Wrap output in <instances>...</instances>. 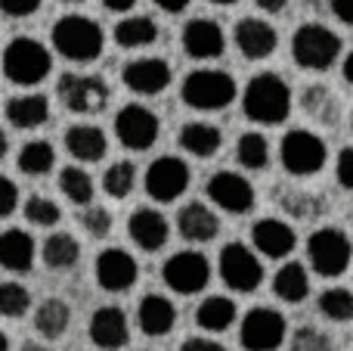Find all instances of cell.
<instances>
[{
	"label": "cell",
	"mask_w": 353,
	"mask_h": 351,
	"mask_svg": "<svg viewBox=\"0 0 353 351\" xmlns=\"http://www.w3.org/2000/svg\"><path fill=\"white\" fill-rule=\"evenodd\" d=\"M242 109L257 124H282L292 112V87L273 72H261L245 84Z\"/></svg>",
	"instance_id": "obj_1"
},
{
	"label": "cell",
	"mask_w": 353,
	"mask_h": 351,
	"mask_svg": "<svg viewBox=\"0 0 353 351\" xmlns=\"http://www.w3.org/2000/svg\"><path fill=\"white\" fill-rule=\"evenodd\" d=\"M236 93H239V87L232 81V75L220 72V68H195L183 81L180 97L189 109L217 112V109H226L236 99Z\"/></svg>",
	"instance_id": "obj_2"
},
{
	"label": "cell",
	"mask_w": 353,
	"mask_h": 351,
	"mask_svg": "<svg viewBox=\"0 0 353 351\" xmlns=\"http://www.w3.org/2000/svg\"><path fill=\"white\" fill-rule=\"evenodd\" d=\"M53 68L50 50L34 37H12L3 50V75L19 87H34Z\"/></svg>",
	"instance_id": "obj_3"
},
{
	"label": "cell",
	"mask_w": 353,
	"mask_h": 351,
	"mask_svg": "<svg viewBox=\"0 0 353 351\" xmlns=\"http://www.w3.org/2000/svg\"><path fill=\"white\" fill-rule=\"evenodd\" d=\"M105 35L87 16H62L53 25V47L72 62H93L103 53Z\"/></svg>",
	"instance_id": "obj_4"
},
{
	"label": "cell",
	"mask_w": 353,
	"mask_h": 351,
	"mask_svg": "<svg viewBox=\"0 0 353 351\" xmlns=\"http://www.w3.org/2000/svg\"><path fill=\"white\" fill-rule=\"evenodd\" d=\"M292 56L301 68H310V72H325L338 62L341 56V37L329 28V25L319 22H307L294 31L292 37Z\"/></svg>",
	"instance_id": "obj_5"
},
{
	"label": "cell",
	"mask_w": 353,
	"mask_h": 351,
	"mask_svg": "<svg viewBox=\"0 0 353 351\" xmlns=\"http://www.w3.org/2000/svg\"><path fill=\"white\" fill-rule=\"evenodd\" d=\"M307 258H310V267L319 274V277H325V280L341 277L353 261L350 236L338 227L313 230L310 240H307Z\"/></svg>",
	"instance_id": "obj_6"
},
{
	"label": "cell",
	"mask_w": 353,
	"mask_h": 351,
	"mask_svg": "<svg viewBox=\"0 0 353 351\" xmlns=\"http://www.w3.org/2000/svg\"><path fill=\"white\" fill-rule=\"evenodd\" d=\"M279 159L288 174H294V178H310V174L323 171L325 159H329V149H325L323 137H316L313 131L294 128L282 137Z\"/></svg>",
	"instance_id": "obj_7"
},
{
	"label": "cell",
	"mask_w": 353,
	"mask_h": 351,
	"mask_svg": "<svg viewBox=\"0 0 353 351\" xmlns=\"http://www.w3.org/2000/svg\"><path fill=\"white\" fill-rule=\"evenodd\" d=\"M56 93H59L62 106L68 112H78V115L103 112L109 103V84L99 75H62Z\"/></svg>",
	"instance_id": "obj_8"
},
{
	"label": "cell",
	"mask_w": 353,
	"mask_h": 351,
	"mask_svg": "<svg viewBox=\"0 0 353 351\" xmlns=\"http://www.w3.org/2000/svg\"><path fill=\"white\" fill-rule=\"evenodd\" d=\"M161 280L180 296H195L211 283V261L201 252H176L161 265Z\"/></svg>",
	"instance_id": "obj_9"
},
{
	"label": "cell",
	"mask_w": 353,
	"mask_h": 351,
	"mask_svg": "<svg viewBox=\"0 0 353 351\" xmlns=\"http://www.w3.org/2000/svg\"><path fill=\"white\" fill-rule=\"evenodd\" d=\"M220 280H223L230 290L236 292H254L263 283V267L261 258L251 252L242 243H230V246L220 252Z\"/></svg>",
	"instance_id": "obj_10"
},
{
	"label": "cell",
	"mask_w": 353,
	"mask_h": 351,
	"mask_svg": "<svg viewBox=\"0 0 353 351\" xmlns=\"http://www.w3.org/2000/svg\"><path fill=\"white\" fill-rule=\"evenodd\" d=\"M285 317L273 308H254L242 317V342L245 351H276L285 342Z\"/></svg>",
	"instance_id": "obj_11"
},
{
	"label": "cell",
	"mask_w": 353,
	"mask_h": 351,
	"mask_svg": "<svg viewBox=\"0 0 353 351\" xmlns=\"http://www.w3.org/2000/svg\"><path fill=\"white\" fill-rule=\"evenodd\" d=\"M115 134L121 146L134 149V153L149 149L159 140V115L140 103H130L115 115Z\"/></svg>",
	"instance_id": "obj_12"
},
{
	"label": "cell",
	"mask_w": 353,
	"mask_h": 351,
	"mask_svg": "<svg viewBox=\"0 0 353 351\" xmlns=\"http://www.w3.org/2000/svg\"><path fill=\"white\" fill-rule=\"evenodd\" d=\"M189 187V165L176 155H161L146 171V193L155 202H174Z\"/></svg>",
	"instance_id": "obj_13"
},
{
	"label": "cell",
	"mask_w": 353,
	"mask_h": 351,
	"mask_svg": "<svg viewBox=\"0 0 353 351\" xmlns=\"http://www.w3.org/2000/svg\"><path fill=\"white\" fill-rule=\"evenodd\" d=\"M208 199H211L217 209L230 211V215H245V211L254 209V187L248 178L232 171H217L205 187Z\"/></svg>",
	"instance_id": "obj_14"
},
{
	"label": "cell",
	"mask_w": 353,
	"mask_h": 351,
	"mask_svg": "<svg viewBox=\"0 0 353 351\" xmlns=\"http://www.w3.org/2000/svg\"><path fill=\"white\" fill-rule=\"evenodd\" d=\"M232 37H236V47L242 50L245 59H254V62L273 56L276 47H279V35H276V28L270 22H263V19H254V16L239 19Z\"/></svg>",
	"instance_id": "obj_15"
},
{
	"label": "cell",
	"mask_w": 353,
	"mask_h": 351,
	"mask_svg": "<svg viewBox=\"0 0 353 351\" xmlns=\"http://www.w3.org/2000/svg\"><path fill=\"white\" fill-rule=\"evenodd\" d=\"M140 267H137L134 255H128L124 249H105L97 258V283L105 292H124L137 283Z\"/></svg>",
	"instance_id": "obj_16"
},
{
	"label": "cell",
	"mask_w": 353,
	"mask_h": 351,
	"mask_svg": "<svg viewBox=\"0 0 353 351\" xmlns=\"http://www.w3.org/2000/svg\"><path fill=\"white\" fill-rule=\"evenodd\" d=\"M121 78L134 93L155 97V93H161L171 84V66L165 59H159V56H143V59H134L124 66Z\"/></svg>",
	"instance_id": "obj_17"
},
{
	"label": "cell",
	"mask_w": 353,
	"mask_h": 351,
	"mask_svg": "<svg viewBox=\"0 0 353 351\" xmlns=\"http://www.w3.org/2000/svg\"><path fill=\"white\" fill-rule=\"evenodd\" d=\"M251 243H254V249L261 255H267V258H288V255L294 252L298 236H294L292 224L279 221V218H261V221L251 227Z\"/></svg>",
	"instance_id": "obj_18"
},
{
	"label": "cell",
	"mask_w": 353,
	"mask_h": 351,
	"mask_svg": "<svg viewBox=\"0 0 353 351\" xmlns=\"http://www.w3.org/2000/svg\"><path fill=\"white\" fill-rule=\"evenodd\" d=\"M90 339L93 345L105 348V351H118L128 345L130 339V327H128V317H124L121 308H115V305H105V308H99L97 314L90 317Z\"/></svg>",
	"instance_id": "obj_19"
},
{
	"label": "cell",
	"mask_w": 353,
	"mask_h": 351,
	"mask_svg": "<svg viewBox=\"0 0 353 351\" xmlns=\"http://www.w3.org/2000/svg\"><path fill=\"white\" fill-rule=\"evenodd\" d=\"M183 50H186L192 59H214L226 50V37L223 28L211 19H192L183 28Z\"/></svg>",
	"instance_id": "obj_20"
},
{
	"label": "cell",
	"mask_w": 353,
	"mask_h": 351,
	"mask_svg": "<svg viewBox=\"0 0 353 351\" xmlns=\"http://www.w3.org/2000/svg\"><path fill=\"white\" fill-rule=\"evenodd\" d=\"M130 240L143 249V252H159L165 249L168 236H171V227H168V218L155 209H137L128 221Z\"/></svg>",
	"instance_id": "obj_21"
},
{
	"label": "cell",
	"mask_w": 353,
	"mask_h": 351,
	"mask_svg": "<svg viewBox=\"0 0 353 351\" xmlns=\"http://www.w3.org/2000/svg\"><path fill=\"white\" fill-rule=\"evenodd\" d=\"M176 230L186 243H211L220 234V221L205 202H189L176 215Z\"/></svg>",
	"instance_id": "obj_22"
},
{
	"label": "cell",
	"mask_w": 353,
	"mask_h": 351,
	"mask_svg": "<svg viewBox=\"0 0 353 351\" xmlns=\"http://www.w3.org/2000/svg\"><path fill=\"white\" fill-rule=\"evenodd\" d=\"M34 252L37 246L31 240V234H25V230L12 227L0 234V267H6V271L28 274L34 267Z\"/></svg>",
	"instance_id": "obj_23"
},
{
	"label": "cell",
	"mask_w": 353,
	"mask_h": 351,
	"mask_svg": "<svg viewBox=\"0 0 353 351\" xmlns=\"http://www.w3.org/2000/svg\"><path fill=\"white\" fill-rule=\"evenodd\" d=\"M137 323H140V330L146 336H168L176 323L174 302L165 296H159V292L146 296L140 302V308H137Z\"/></svg>",
	"instance_id": "obj_24"
},
{
	"label": "cell",
	"mask_w": 353,
	"mask_h": 351,
	"mask_svg": "<svg viewBox=\"0 0 353 351\" xmlns=\"http://www.w3.org/2000/svg\"><path fill=\"white\" fill-rule=\"evenodd\" d=\"M65 149L78 162H99L109 149V140L97 124H74L65 131Z\"/></svg>",
	"instance_id": "obj_25"
},
{
	"label": "cell",
	"mask_w": 353,
	"mask_h": 351,
	"mask_svg": "<svg viewBox=\"0 0 353 351\" xmlns=\"http://www.w3.org/2000/svg\"><path fill=\"white\" fill-rule=\"evenodd\" d=\"M6 118H10L12 128H22V131L41 128V124L50 118V103H47V97H41V93L12 97L10 103H6Z\"/></svg>",
	"instance_id": "obj_26"
},
{
	"label": "cell",
	"mask_w": 353,
	"mask_h": 351,
	"mask_svg": "<svg viewBox=\"0 0 353 351\" xmlns=\"http://www.w3.org/2000/svg\"><path fill=\"white\" fill-rule=\"evenodd\" d=\"M273 292L288 305H301L310 296V277H307V267L301 261H288L276 271L273 277Z\"/></svg>",
	"instance_id": "obj_27"
},
{
	"label": "cell",
	"mask_w": 353,
	"mask_h": 351,
	"mask_svg": "<svg viewBox=\"0 0 353 351\" xmlns=\"http://www.w3.org/2000/svg\"><path fill=\"white\" fill-rule=\"evenodd\" d=\"M220 143H223V134L208 122H189L180 131V146L192 153L195 159H211L220 149Z\"/></svg>",
	"instance_id": "obj_28"
},
{
	"label": "cell",
	"mask_w": 353,
	"mask_h": 351,
	"mask_svg": "<svg viewBox=\"0 0 353 351\" xmlns=\"http://www.w3.org/2000/svg\"><path fill=\"white\" fill-rule=\"evenodd\" d=\"M195 323L208 333H226L236 323V302L226 296H211L199 305L195 311Z\"/></svg>",
	"instance_id": "obj_29"
},
{
	"label": "cell",
	"mask_w": 353,
	"mask_h": 351,
	"mask_svg": "<svg viewBox=\"0 0 353 351\" xmlns=\"http://www.w3.org/2000/svg\"><path fill=\"white\" fill-rule=\"evenodd\" d=\"M68 321H72V311L62 298H43L41 308L34 311V330L43 339H59L68 330Z\"/></svg>",
	"instance_id": "obj_30"
},
{
	"label": "cell",
	"mask_w": 353,
	"mask_h": 351,
	"mask_svg": "<svg viewBox=\"0 0 353 351\" xmlns=\"http://www.w3.org/2000/svg\"><path fill=\"white\" fill-rule=\"evenodd\" d=\"M155 37H159V25H155L149 16H128L124 22L115 25V44L118 47H128V50L149 47Z\"/></svg>",
	"instance_id": "obj_31"
},
{
	"label": "cell",
	"mask_w": 353,
	"mask_h": 351,
	"mask_svg": "<svg viewBox=\"0 0 353 351\" xmlns=\"http://www.w3.org/2000/svg\"><path fill=\"white\" fill-rule=\"evenodd\" d=\"M81 258V246L72 234H53L43 243V265L53 271H65Z\"/></svg>",
	"instance_id": "obj_32"
},
{
	"label": "cell",
	"mask_w": 353,
	"mask_h": 351,
	"mask_svg": "<svg viewBox=\"0 0 353 351\" xmlns=\"http://www.w3.org/2000/svg\"><path fill=\"white\" fill-rule=\"evenodd\" d=\"M53 165H56V149L47 140H31L19 153V171L28 174V178H41Z\"/></svg>",
	"instance_id": "obj_33"
},
{
	"label": "cell",
	"mask_w": 353,
	"mask_h": 351,
	"mask_svg": "<svg viewBox=\"0 0 353 351\" xmlns=\"http://www.w3.org/2000/svg\"><path fill=\"white\" fill-rule=\"evenodd\" d=\"M236 159L242 168L248 171H261V168L270 165V143L263 134L251 131V134H242L236 140Z\"/></svg>",
	"instance_id": "obj_34"
},
{
	"label": "cell",
	"mask_w": 353,
	"mask_h": 351,
	"mask_svg": "<svg viewBox=\"0 0 353 351\" xmlns=\"http://www.w3.org/2000/svg\"><path fill=\"white\" fill-rule=\"evenodd\" d=\"M301 106H304V112L310 118H316V122L332 124L338 118V99H335V93H332L329 87H323V84H310V87H307L304 97H301Z\"/></svg>",
	"instance_id": "obj_35"
},
{
	"label": "cell",
	"mask_w": 353,
	"mask_h": 351,
	"mask_svg": "<svg viewBox=\"0 0 353 351\" xmlns=\"http://www.w3.org/2000/svg\"><path fill=\"white\" fill-rule=\"evenodd\" d=\"M279 205H282V211H288L298 221H313V218L323 215V199L307 190H282Z\"/></svg>",
	"instance_id": "obj_36"
},
{
	"label": "cell",
	"mask_w": 353,
	"mask_h": 351,
	"mask_svg": "<svg viewBox=\"0 0 353 351\" xmlns=\"http://www.w3.org/2000/svg\"><path fill=\"white\" fill-rule=\"evenodd\" d=\"M59 190L65 193L68 202L90 205L93 202V180L84 168H62L59 171Z\"/></svg>",
	"instance_id": "obj_37"
},
{
	"label": "cell",
	"mask_w": 353,
	"mask_h": 351,
	"mask_svg": "<svg viewBox=\"0 0 353 351\" xmlns=\"http://www.w3.org/2000/svg\"><path fill=\"white\" fill-rule=\"evenodd\" d=\"M134 187H137V165L134 162H115V165H109V171H105V178H103V190L109 193L112 199L130 196Z\"/></svg>",
	"instance_id": "obj_38"
},
{
	"label": "cell",
	"mask_w": 353,
	"mask_h": 351,
	"mask_svg": "<svg viewBox=\"0 0 353 351\" xmlns=\"http://www.w3.org/2000/svg\"><path fill=\"white\" fill-rule=\"evenodd\" d=\"M319 311H323V317H329V321H335V323L350 321L353 317V292L344 290V286L325 290L323 296H319Z\"/></svg>",
	"instance_id": "obj_39"
},
{
	"label": "cell",
	"mask_w": 353,
	"mask_h": 351,
	"mask_svg": "<svg viewBox=\"0 0 353 351\" xmlns=\"http://www.w3.org/2000/svg\"><path fill=\"white\" fill-rule=\"evenodd\" d=\"M31 308V296L19 283H0V314L3 317H22Z\"/></svg>",
	"instance_id": "obj_40"
},
{
	"label": "cell",
	"mask_w": 353,
	"mask_h": 351,
	"mask_svg": "<svg viewBox=\"0 0 353 351\" xmlns=\"http://www.w3.org/2000/svg\"><path fill=\"white\" fill-rule=\"evenodd\" d=\"M59 215H62L59 205L47 196H28V202H25V221L37 224V227H53V224H59Z\"/></svg>",
	"instance_id": "obj_41"
},
{
	"label": "cell",
	"mask_w": 353,
	"mask_h": 351,
	"mask_svg": "<svg viewBox=\"0 0 353 351\" xmlns=\"http://www.w3.org/2000/svg\"><path fill=\"white\" fill-rule=\"evenodd\" d=\"M292 351H335V342L316 327H301L292 336Z\"/></svg>",
	"instance_id": "obj_42"
},
{
	"label": "cell",
	"mask_w": 353,
	"mask_h": 351,
	"mask_svg": "<svg viewBox=\"0 0 353 351\" xmlns=\"http://www.w3.org/2000/svg\"><path fill=\"white\" fill-rule=\"evenodd\" d=\"M81 224H84V230L93 236V240H103V236L112 234V215H109V209H103V205L87 209L84 218H81Z\"/></svg>",
	"instance_id": "obj_43"
},
{
	"label": "cell",
	"mask_w": 353,
	"mask_h": 351,
	"mask_svg": "<svg viewBox=\"0 0 353 351\" xmlns=\"http://www.w3.org/2000/svg\"><path fill=\"white\" fill-rule=\"evenodd\" d=\"M335 178L344 190H353V146H344L335 162Z\"/></svg>",
	"instance_id": "obj_44"
},
{
	"label": "cell",
	"mask_w": 353,
	"mask_h": 351,
	"mask_svg": "<svg viewBox=\"0 0 353 351\" xmlns=\"http://www.w3.org/2000/svg\"><path fill=\"white\" fill-rule=\"evenodd\" d=\"M16 205H19L16 184H12L10 178H3V174H0V218L12 215V211H16Z\"/></svg>",
	"instance_id": "obj_45"
},
{
	"label": "cell",
	"mask_w": 353,
	"mask_h": 351,
	"mask_svg": "<svg viewBox=\"0 0 353 351\" xmlns=\"http://www.w3.org/2000/svg\"><path fill=\"white\" fill-rule=\"evenodd\" d=\"M37 6H41V0H0V10L6 12V16H31V12H37Z\"/></svg>",
	"instance_id": "obj_46"
},
{
	"label": "cell",
	"mask_w": 353,
	"mask_h": 351,
	"mask_svg": "<svg viewBox=\"0 0 353 351\" xmlns=\"http://www.w3.org/2000/svg\"><path fill=\"white\" fill-rule=\"evenodd\" d=\"M180 351H226L220 342H214V339H199V336H192V339H186L180 345Z\"/></svg>",
	"instance_id": "obj_47"
},
{
	"label": "cell",
	"mask_w": 353,
	"mask_h": 351,
	"mask_svg": "<svg viewBox=\"0 0 353 351\" xmlns=\"http://www.w3.org/2000/svg\"><path fill=\"white\" fill-rule=\"evenodd\" d=\"M329 6L344 25H353V0H329Z\"/></svg>",
	"instance_id": "obj_48"
},
{
	"label": "cell",
	"mask_w": 353,
	"mask_h": 351,
	"mask_svg": "<svg viewBox=\"0 0 353 351\" xmlns=\"http://www.w3.org/2000/svg\"><path fill=\"white\" fill-rule=\"evenodd\" d=\"M155 3H159L165 12H183L189 6V0H155Z\"/></svg>",
	"instance_id": "obj_49"
},
{
	"label": "cell",
	"mask_w": 353,
	"mask_h": 351,
	"mask_svg": "<svg viewBox=\"0 0 353 351\" xmlns=\"http://www.w3.org/2000/svg\"><path fill=\"white\" fill-rule=\"evenodd\" d=\"M134 3L137 0H103V6L105 10H112V12H128Z\"/></svg>",
	"instance_id": "obj_50"
},
{
	"label": "cell",
	"mask_w": 353,
	"mask_h": 351,
	"mask_svg": "<svg viewBox=\"0 0 353 351\" xmlns=\"http://www.w3.org/2000/svg\"><path fill=\"white\" fill-rule=\"evenodd\" d=\"M254 3L261 6V10H267V12H282L288 0H254Z\"/></svg>",
	"instance_id": "obj_51"
},
{
	"label": "cell",
	"mask_w": 353,
	"mask_h": 351,
	"mask_svg": "<svg viewBox=\"0 0 353 351\" xmlns=\"http://www.w3.org/2000/svg\"><path fill=\"white\" fill-rule=\"evenodd\" d=\"M341 72H344V81H347V84H353V50L347 56H344V66H341Z\"/></svg>",
	"instance_id": "obj_52"
},
{
	"label": "cell",
	"mask_w": 353,
	"mask_h": 351,
	"mask_svg": "<svg viewBox=\"0 0 353 351\" xmlns=\"http://www.w3.org/2000/svg\"><path fill=\"white\" fill-rule=\"evenodd\" d=\"M6 149H10V137H6V131L0 128V162L6 159Z\"/></svg>",
	"instance_id": "obj_53"
},
{
	"label": "cell",
	"mask_w": 353,
	"mask_h": 351,
	"mask_svg": "<svg viewBox=\"0 0 353 351\" xmlns=\"http://www.w3.org/2000/svg\"><path fill=\"white\" fill-rule=\"evenodd\" d=\"M0 351H10V339H6L3 333H0Z\"/></svg>",
	"instance_id": "obj_54"
},
{
	"label": "cell",
	"mask_w": 353,
	"mask_h": 351,
	"mask_svg": "<svg viewBox=\"0 0 353 351\" xmlns=\"http://www.w3.org/2000/svg\"><path fill=\"white\" fill-rule=\"evenodd\" d=\"M211 3H220V6H230V3H236V0H211Z\"/></svg>",
	"instance_id": "obj_55"
},
{
	"label": "cell",
	"mask_w": 353,
	"mask_h": 351,
	"mask_svg": "<svg viewBox=\"0 0 353 351\" xmlns=\"http://www.w3.org/2000/svg\"><path fill=\"white\" fill-rule=\"evenodd\" d=\"M25 351H37V345H25Z\"/></svg>",
	"instance_id": "obj_56"
},
{
	"label": "cell",
	"mask_w": 353,
	"mask_h": 351,
	"mask_svg": "<svg viewBox=\"0 0 353 351\" xmlns=\"http://www.w3.org/2000/svg\"><path fill=\"white\" fill-rule=\"evenodd\" d=\"M68 3H81V0H68Z\"/></svg>",
	"instance_id": "obj_57"
},
{
	"label": "cell",
	"mask_w": 353,
	"mask_h": 351,
	"mask_svg": "<svg viewBox=\"0 0 353 351\" xmlns=\"http://www.w3.org/2000/svg\"><path fill=\"white\" fill-rule=\"evenodd\" d=\"M350 128H353V118H350Z\"/></svg>",
	"instance_id": "obj_58"
}]
</instances>
